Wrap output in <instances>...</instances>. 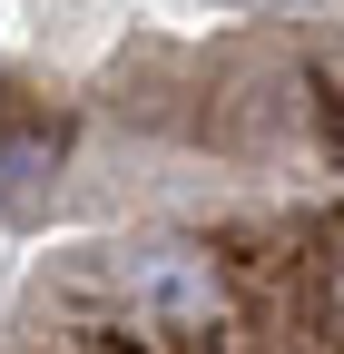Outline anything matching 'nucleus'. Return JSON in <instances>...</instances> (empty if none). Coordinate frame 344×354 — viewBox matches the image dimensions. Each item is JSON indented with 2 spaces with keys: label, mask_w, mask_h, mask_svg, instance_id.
<instances>
[{
  "label": "nucleus",
  "mask_w": 344,
  "mask_h": 354,
  "mask_svg": "<svg viewBox=\"0 0 344 354\" xmlns=\"http://www.w3.org/2000/svg\"><path fill=\"white\" fill-rule=\"evenodd\" d=\"M118 286H128V305H138L157 335H207V325H217V256L187 246V236L138 246L118 266Z\"/></svg>",
  "instance_id": "obj_1"
}]
</instances>
